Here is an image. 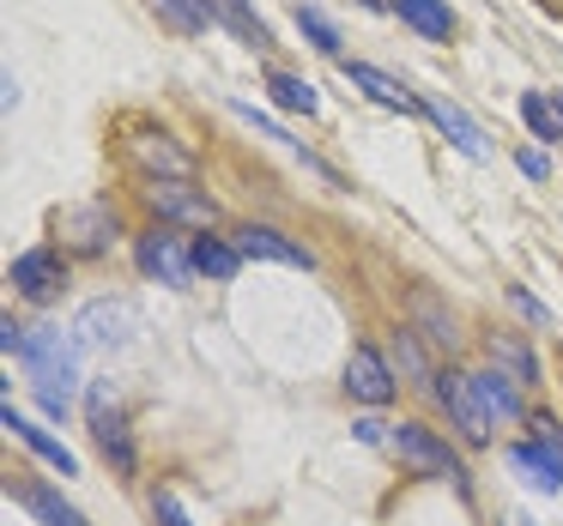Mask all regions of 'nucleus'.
<instances>
[{"label":"nucleus","instance_id":"f257e3e1","mask_svg":"<svg viewBox=\"0 0 563 526\" xmlns=\"http://www.w3.org/2000/svg\"><path fill=\"white\" fill-rule=\"evenodd\" d=\"M19 357H25L31 381H37L43 412L67 417V393H74V345H67L55 327H31V339H25V351H19Z\"/></svg>","mask_w":563,"mask_h":526},{"label":"nucleus","instance_id":"f03ea898","mask_svg":"<svg viewBox=\"0 0 563 526\" xmlns=\"http://www.w3.org/2000/svg\"><path fill=\"white\" fill-rule=\"evenodd\" d=\"M388 448L400 454L406 472H418V478H442V484L466 490V466L454 460V448L437 436V429H424V424H394Z\"/></svg>","mask_w":563,"mask_h":526},{"label":"nucleus","instance_id":"7ed1b4c3","mask_svg":"<svg viewBox=\"0 0 563 526\" xmlns=\"http://www.w3.org/2000/svg\"><path fill=\"white\" fill-rule=\"evenodd\" d=\"M134 260H140V272H146V279L170 284V291H188V284H195V248L183 243V231H176V224H158V231L140 236Z\"/></svg>","mask_w":563,"mask_h":526},{"label":"nucleus","instance_id":"20e7f679","mask_svg":"<svg viewBox=\"0 0 563 526\" xmlns=\"http://www.w3.org/2000/svg\"><path fill=\"white\" fill-rule=\"evenodd\" d=\"M437 400H442V412L454 417V429H461V441H473V448H485L490 441V412H485V400H478V381L466 376V369H442L437 381Z\"/></svg>","mask_w":563,"mask_h":526},{"label":"nucleus","instance_id":"39448f33","mask_svg":"<svg viewBox=\"0 0 563 526\" xmlns=\"http://www.w3.org/2000/svg\"><path fill=\"white\" fill-rule=\"evenodd\" d=\"M146 206L158 212V224H195V231H207V224L219 219V206H212L207 188H195V182H158V176L146 182Z\"/></svg>","mask_w":563,"mask_h":526},{"label":"nucleus","instance_id":"423d86ee","mask_svg":"<svg viewBox=\"0 0 563 526\" xmlns=\"http://www.w3.org/2000/svg\"><path fill=\"white\" fill-rule=\"evenodd\" d=\"M345 393H352L357 405H388L394 393H400V381H394L388 357H382L376 345H352V357H345Z\"/></svg>","mask_w":563,"mask_h":526},{"label":"nucleus","instance_id":"0eeeda50","mask_svg":"<svg viewBox=\"0 0 563 526\" xmlns=\"http://www.w3.org/2000/svg\"><path fill=\"white\" fill-rule=\"evenodd\" d=\"M231 243L243 248V260H279V267H316V255H309L303 243H291L285 231H273V224H236Z\"/></svg>","mask_w":563,"mask_h":526},{"label":"nucleus","instance_id":"6e6552de","mask_svg":"<svg viewBox=\"0 0 563 526\" xmlns=\"http://www.w3.org/2000/svg\"><path fill=\"white\" fill-rule=\"evenodd\" d=\"M62 284H67V260L55 255V248H25V255L13 260V291L31 296V303H49Z\"/></svg>","mask_w":563,"mask_h":526},{"label":"nucleus","instance_id":"1a4fd4ad","mask_svg":"<svg viewBox=\"0 0 563 526\" xmlns=\"http://www.w3.org/2000/svg\"><path fill=\"white\" fill-rule=\"evenodd\" d=\"M91 436H98L103 460H115V472H134V441H128V424L122 412L110 405V388H91Z\"/></svg>","mask_w":563,"mask_h":526},{"label":"nucleus","instance_id":"9d476101","mask_svg":"<svg viewBox=\"0 0 563 526\" xmlns=\"http://www.w3.org/2000/svg\"><path fill=\"white\" fill-rule=\"evenodd\" d=\"M128 152H134V164L146 176H158V182H188V176H195L188 152L170 146V134H134V139H128Z\"/></svg>","mask_w":563,"mask_h":526},{"label":"nucleus","instance_id":"9b49d317","mask_svg":"<svg viewBox=\"0 0 563 526\" xmlns=\"http://www.w3.org/2000/svg\"><path fill=\"white\" fill-rule=\"evenodd\" d=\"M340 67H345V79H352L357 91H369V98L382 103V110H400V115L424 110V98H412V91H406L394 74H382V67H369V61H340Z\"/></svg>","mask_w":563,"mask_h":526},{"label":"nucleus","instance_id":"f8f14e48","mask_svg":"<svg viewBox=\"0 0 563 526\" xmlns=\"http://www.w3.org/2000/svg\"><path fill=\"white\" fill-rule=\"evenodd\" d=\"M478 400H485L490 417H503V424H515V417H527V400H521V381L503 376V369H478Z\"/></svg>","mask_w":563,"mask_h":526},{"label":"nucleus","instance_id":"ddd939ff","mask_svg":"<svg viewBox=\"0 0 563 526\" xmlns=\"http://www.w3.org/2000/svg\"><path fill=\"white\" fill-rule=\"evenodd\" d=\"M0 417H7V429H13V436L25 441L31 454H43V460H49V466H55V472H62V478H74V472H79V460H74V454H67V448H62V441H55V436H49V429H37V424H31V417H19L13 405H7V412H0Z\"/></svg>","mask_w":563,"mask_h":526},{"label":"nucleus","instance_id":"4468645a","mask_svg":"<svg viewBox=\"0 0 563 526\" xmlns=\"http://www.w3.org/2000/svg\"><path fill=\"white\" fill-rule=\"evenodd\" d=\"M62 224H67V231H74V243L86 248V255H103V248L115 243V231H122L110 206H79V212H67Z\"/></svg>","mask_w":563,"mask_h":526},{"label":"nucleus","instance_id":"2eb2a0df","mask_svg":"<svg viewBox=\"0 0 563 526\" xmlns=\"http://www.w3.org/2000/svg\"><path fill=\"white\" fill-rule=\"evenodd\" d=\"M394 13H400L406 25L418 31V37H430V43H449V37H454L449 0H394Z\"/></svg>","mask_w":563,"mask_h":526},{"label":"nucleus","instance_id":"dca6fc26","mask_svg":"<svg viewBox=\"0 0 563 526\" xmlns=\"http://www.w3.org/2000/svg\"><path fill=\"white\" fill-rule=\"evenodd\" d=\"M424 115L442 127V134H449V146H461V152H466V158H490V146H485V134H478V122H466V115L454 110V103H437V98H430V103H424Z\"/></svg>","mask_w":563,"mask_h":526},{"label":"nucleus","instance_id":"f3484780","mask_svg":"<svg viewBox=\"0 0 563 526\" xmlns=\"http://www.w3.org/2000/svg\"><path fill=\"white\" fill-rule=\"evenodd\" d=\"M485 351H490V369L515 376L521 388H539V363H533V351H527L521 339H509V333H490V339H485Z\"/></svg>","mask_w":563,"mask_h":526},{"label":"nucleus","instance_id":"a211bd4d","mask_svg":"<svg viewBox=\"0 0 563 526\" xmlns=\"http://www.w3.org/2000/svg\"><path fill=\"white\" fill-rule=\"evenodd\" d=\"M267 91H273V103H279L285 115H316L321 110L316 86H309L303 74H285V67H273V74H267Z\"/></svg>","mask_w":563,"mask_h":526},{"label":"nucleus","instance_id":"6ab92c4d","mask_svg":"<svg viewBox=\"0 0 563 526\" xmlns=\"http://www.w3.org/2000/svg\"><path fill=\"white\" fill-rule=\"evenodd\" d=\"M236 267H243V248L224 243V236H200L195 243V272H207V279H236Z\"/></svg>","mask_w":563,"mask_h":526},{"label":"nucleus","instance_id":"aec40b11","mask_svg":"<svg viewBox=\"0 0 563 526\" xmlns=\"http://www.w3.org/2000/svg\"><path fill=\"white\" fill-rule=\"evenodd\" d=\"M19 496H25V508L37 514L43 526H86V521H79V508H67L62 490H49V484H31V490H19Z\"/></svg>","mask_w":563,"mask_h":526},{"label":"nucleus","instance_id":"412c9836","mask_svg":"<svg viewBox=\"0 0 563 526\" xmlns=\"http://www.w3.org/2000/svg\"><path fill=\"white\" fill-rule=\"evenodd\" d=\"M212 7H219V19H224V25H231L243 43H249V49H273V31L261 25L255 13H249V0H212Z\"/></svg>","mask_w":563,"mask_h":526},{"label":"nucleus","instance_id":"4be33fe9","mask_svg":"<svg viewBox=\"0 0 563 526\" xmlns=\"http://www.w3.org/2000/svg\"><path fill=\"white\" fill-rule=\"evenodd\" d=\"M412 321H418V333H424V339L454 345V315H449V309H442L430 291H418V296H412Z\"/></svg>","mask_w":563,"mask_h":526},{"label":"nucleus","instance_id":"5701e85b","mask_svg":"<svg viewBox=\"0 0 563 526\" xmlns=\"http://www.w3.org/2000/svg\"><path fill=\"white\" fill-rule=\"evenodd\" d=\"M521 122L533 127V139H563V110H558V98H539V91H527V98H521Z\"/></svg>","mask_w":563,"mask_h":526},{"label":"nucleus","instance_id":"b1692460","mask_svg":"<svg viewBox=\"0 0 563 526\" xmlns=\"http://www.w3.org/2000/svg\"><path fill=\"white\" fill-rule=\"evenodd\" d=\"M158 13L170 19L176 31H188V37H200V31H207L212 19H219V7H212V0H158Z\"/></svg>","mask_w":563,"mask_h":526},{"label":"nucleus","instance_id":"393cba45","mask_svg":"<svg viewBox=\"0 0 563 526\" xmlns=\"http://www.w3.org/2000/svg\"><path fill=\"white\" fill-rule=\"evenodd\" d=\"M297 31H303V37L316 43L321 55H340V25H333L321 7H297Z\"/></svg>","mask_w":563,"mask_h":526},{"label":"nucleus","instance_id":"a878e982","mask_svg":"<svg viewBox=\"0 0 563 526\" xmlns=\"http://www.w3.org/2000/svg\"><path fill=\"white\" fill-rule=\"evenodd\" d=\"M394 357H400V369H406V376L437 381V376H430V363H424V351H418V327H400V339H394Z\"/></svg>","mask_w":563,"mask_h":526},{"label":"nucleus","instance_id":"bb28decb","mask_svg":"<svg viewBox=\"0 0 563 526\" xmlns=\"http://www.w3.org/2000/svg\"><path fill=\"white\" fill-rule=\"evenodd\" d=\"M152 521H158V526H195V521L183 514V502L170 496V490H158V496H152Z\"/></svg>","mask_w":563,"mask_h":526},{"label":"nucleus","instance_id":"cd10ccee","mask_svg":"<svg viewBox=\"0 0 563 526\" xmlns=\"http://www.w3.org/2000/svg\"><path fill=\"white\" fill-rule=\"evenodd\" d=\"M231 110H236V115H243V122H255V127H261V134H267V139H285V146H297V139H291V134H285V127H279V122H273V115H261V110H255V103H231Z\"/></svg>","mask_w":563,"mask_h":526},{"label":"nucleus","instance_id":"c85d7f7f","mask_svg":"<svg viewBox=\"0 0 563 526\" xmlns=\"http://www.w3.org/2000/svg\"><path fill=\"white\" fill-rule=\"evenodd\" d=\"M515 164H521V176H527V182H545V176H551V158H545V152H533V146H527Z\"/></svg>","mask_w":563,"mask_h":526},{"label":"nucleus","instance_id":"c756f323","mask_svg":"<svg viewBox=\"0 0 563 526\" xmlns=\"http://www.w3.org/2000/svg\"><path fill=\"white\" fill-rule=\"evenodd\" d=\"M509 303H515V309H521V315H527V321H533V327H551V315H545V309H539V303H533V296H527V291H521V284H515V291H509Z\"/></svg>","mask_w":563,"mask_h":526},{"label":"nucleus","instance_id":"7c9ffc66","mask_svg":"<svg viewBox=\"0 0 563 526\" xmlns=\"http://www.w3.org/2000/svg\"><path fill=\"white\" fill-rule=\"evenodd\" d=\"M364 7H382V0H364Z\"/></svg>","mask_w":563,"mask_h":526}]
</instances>
